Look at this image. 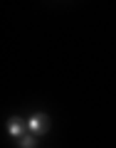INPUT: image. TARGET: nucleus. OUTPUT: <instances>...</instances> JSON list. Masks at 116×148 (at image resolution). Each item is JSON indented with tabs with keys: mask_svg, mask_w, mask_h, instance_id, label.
Wrapping results in <instances>:
<instances>
[{
	"mask_svg": "<svg viewBox=\"0 0 116 148\" xmlns=\"http://www.w3.org/2000/svg\"><path fill=\"white\" fill-rule=\"evenodd\" d=\"M49 128V119L45 116V114H35V116H30V121H27V131L30 133H45Z\"/></svg>",
	"mask_w": 116,
	"mask_h": 148,
	"instance_id": "obj_1",
	"label": "nucleus"
},
{
	"mask_svg": "<svg viewBox=\"0 0 116 148\" xmlns=\"http://www.w3.org/2000/svg\"><path fill=\"white\" fill-rule=\"evenodd\" d=\"M25 128H27V123H22L20 119H10V121H8V133H10L12 138H22L25 136Z\"/></svg>",
	"mask_w": 116,
	"mask_h": 148,
	"instance_id": "obj_2",
	"label": "nucleus"
},
{
	"mask_svg": "<svg viewBox=\"0 0 116 148\" xmlns=\"http://www.w3.org/2000/svg\"><path fill=\"white\" fill-rule=\"evenodd\" d=\"M35 146H37L35 133H25V136L20 138V148H35Z\"/></svg>",
	"mask_w": 116,
	"mask_h": 148,
	"instance_id": "obj_3",
	"label": "nucleus"
}]
</instances>
